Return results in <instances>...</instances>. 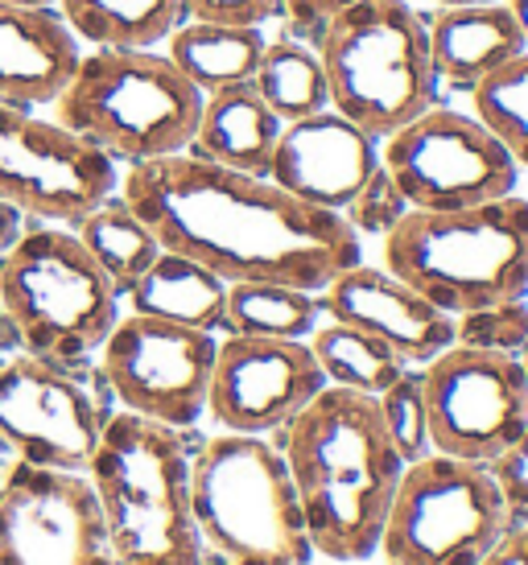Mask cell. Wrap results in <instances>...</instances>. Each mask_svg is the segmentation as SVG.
Masks as SVG:
<instances>
[{
	"label": "cell",
	"mask_w": 528,
	"mask_h": 565,
	"mask_svg": "<svg viewBox=\"0 0 528 565\" xmlns=\"http://www.w3.org/2000/svg\"><path fill=\"white\" fill-rule=\"evenodd\" d=\"M166 252L190 256L223 281H277L323 294L363 260V236L339 211L190 153L137 161L116 190Z\"/></svg>",
	"instance_id": "1"
},
{
	"label": "cell",
	"mask_w": 528,
	"mask_h": 565,
	"mask_svg": "<svg viewBox=\"0 0 528 565\" xmlns=\"http://www.w3.org/2000/svg\"><path fill=\"white\" fill-rule=\"evenodd\" d=\"M314 553L359 565L380 553V533L404 475L376 396L327 384L273 434Z\"/></svg>",
	"instance_id": "2"
},
{
	"label": "cell",
	"mask_w": 528,
	"mask_h": 565,
	"mask_svg": "<svg viewBox=\"0 0 528 565\" xmlns=\"http://www.w3.org/2000/svg\"><path fill=\"white\" fill-rule=\"evenodd\" d=\"M190 429L116 408L87 467L116 565H207L190 503Z\"/></svg>",
	"instance_id": "3"
},
{
	"label": "cell",
	"mask_w": 528,
	"mask_h": 565,
	"mask_svg": "<svg viewBox=\"0 0 528 565\" xmlns=\"http://www.w3.org/2000/svg\"><path fill=\"white\" fill-rule=\"evenodd\" d=\"M384 268L451 318L528 301V199L404 211L384 232Z\"/></svg>",
	"instance_id": "4"
},
{
	"label": "cell",
	"mask_w": 528,
	"mask_h": 565,
	"mask_svg": "<svg viewBox=\"0 0 528 565\" xmlns=\"http://www.w3.org/2000/svg\"><path fill=\"white\" fill-rule=\"evenodd\" d=\"M50 108L59 125L104 149L112 161L137 166L187 153L199 128L202 92L161 50L92 46L78 54Z\"/></svg>",
	"instance_id": "5"
},
{
	"label": "cell",
	"mask_w": 528,
	"mask_h": 565,
	"mask_svg": "<svg viewBox=\"0 0 528 565\" xmlns=\"http://www.w3.org/2000/svg\"><path fill=\"white\" fill-rule=\"evenodd\" d=\"M190 503L207 557L228 565H310L314 545L281 450L252 434H215L190 455Z\"/></svg>",
	"instance_id": "6"
},
{
	"label": "cell",
	"mask_w": 528,
	"mask_h": 565,
	"mask_svg": "<svg viewBox=\"0 0 528 565\" xmlns=\"http://www.w3.org/2000/svg\"><path fill=\"white\" fill-rule=\"evenodd\" d=\"M0 306L21 351L42 360H95L120 322V294L63 223H25L0 256Z\"/></svg>",
	"instance_id": "7"
},
{
	"label": "cell",
	"mask_w": 528,
	"mask_h": 565,
	"mask_svg": "<svg viewBox=\"0 0 528 565\" xmlns=\"http://www.w3.org/2000/svg\"><path fill=\"white\" fill-rule=\"evenodd\" d=\"M327 71L330 108L389 137L437 104L425 17L409 0H356L314 42Z\"/></svg>",
	"instance_id": "8"
},
{
	"label": "cell",
	"mask_w": 528,
	"mask_h": 565,
	"mask_svg": "<svg viewBox=\"0 0 528 565\" xmlns=\"http://www.w3.org/2000/svg\"><path fill=\"white\" fill-rule=\"evenodd\" d=\"M508 529L513 516L492 471L430 450L404 467L380 553L389 565H479Z\"/></svg>",
	"instance_id": "9"
},
{
	"label": "cell",
	"mask_w": 528,
	"mask_h": 565,
	"mask_svg": "<svg viewBox=\"0 0 528 565\" xmlns=\"http://www.w3.org/2000/svg\"><path fill=\"white\" fill-rule=\"evenodd\" d=\"M116 413L99 363H59L17 351L0 363V441L17 462L87 475L99 434Z\"/></svg>",
	"instance_id": "10"
},
{
	"label": "cell",
	"mask_w": 528,
	"mask_h": 565,
	"mask_svg": "<svg viewBox=\"0 0 528 565\" xmlns=\"http://www.w3.org/2000/svg\"><path fill=\"white\" fill-rule=\"evenodd\" d=\"M380 170L409 211H463L516 194L520 161L475 111L425 108L380 141Z\"/></svg>",
	"instance_id": "11"
},
{
	"label": "cell",
	"mask_w": 528,
	"mask_h": 565,
	"mask_svg": "<svg viewBox=\"0 0 528 565\" xmlns=\"http://www.w3.org/2000/svg\"><path fill=\"white\" fill-rule=\"evenodd\" d=\"M120 190L116 161L33 108L0 104V203L33 223L71 227Z\"/></svg>",
	"instance_id": "12"
},
{
	"label": "cell",
	"mask_w": 528,
	"mask_h": 565,
	"mask_svg": "<svg viewBox=\"0 0 528 565\" xmlns=\"http://www.w3.org/2000/svg\"><path fill=\"white\" fill-rule=\"evenodd\" d=\"M215 347L219 334L211 330L149 315H120L95 363L108 380L116 408L170 429H194L207 417Z\"/></svg>",
	"instance_id": "13"
},
{
	"label": "cell",
	"mask_w": 528,
	"mask_h": 565,
	"mask_svg": "<svg viewBox=\"0 0 528 565\" xmlns=\"http://www.w3.org/2000/svg\"><path fill=\"white\" fill-rule=\"evenodd\" d=\"M421 388L437 455L487 462L528 429V376L520 355L454 343L421 367Z\"/></svg>",
	"instance_id": "14"
},
{
	"label": "cell",
	"mask_w": 528,
	"mask_h": 565,
	"mask_svg": "<svg viewBox=\"0 0 528 565\" xmlns=\"http://www.w3.org/2000/svg\"><path fill=\"white\" fill-rule=\"evenodd\" d=\"M0 565H116L87 475L33 462L4 471Z\"/></svg>",
	"instance_id": "15"
},
{
	"label": "cell",
	"mask_w": 528,
	"mask_h": 565,
	"mask_svg": "<svg viewBox=\"0 0 528 565\" xmlns=\"http://www.w3.org/2000/svg\"><path fill=\"white\" fill-rule=\"evenodd\" d=\"M323 388L327 376L306 339L223 334L211 367L207 417L228 434L273 438Z\"/></svg>",
	"instance_id": "16"
},
{
	"label": "cell",
	"mask_w": 528,
	"mask_h": 565,
	"mask_svg": "<svg viewBox=\"0 0 528 565\" xmlns=\"http://www.w3.org/2000/svg\"><path fill=\"white\" fill-rule=\"evenodd\" d=\"M380 173V137L342 111L323 108L281 128L268 178L323 211H347Z\"/></svg>",
	"instance_id": "17"
},
{
	"label": "cell",
	"mask_w": 528,
	"mask_h": 565,
	"mask_svg": "<svg viewBox=\"0 0 528 565\" xmlns=\"http://www.w3.org/2000/svg\"><path fill=\"white\" fill-rule=\"evenodd\" d=\"M318 306L330 322H347L389 343L404 363L425 367L446 347H454V318L430 298L409 289L401 277L376 265H351L318 294Z\"/></svg>",
	"instance_id": "18"
},
{
	"label": "cell",
	"mask_w": 528,
	"mask_h": 565,
	"mask_svg": "<svg viewBox=\"0 0 528 565\" xmlns=\"http://www.w3.org/2000/svg\"><path fill=\"white\" fill-rule=\"evenodd\" d=\"M425 33H430L437 92L471 95L528 54L513 4H466V9L437 4L425 17Z\"/></svg>",
	"instance_id": "19"
},
{
	"label": "cell",
	"mask_w": 528,
	"mask_h": 565,
	"mask_svg": "<svg viewBox=\"0 0 528 565\" xmlns=\"http://www.w3.org/2000/svg\"><path fill=\"white\" fill-rule=\"evenodd\" d=\"M78 54L83 46L59 9H21L13 0H0V104H54Z\"/></svg>",
	"instance_id": "20"
},
{
	"label": "cell",
	"mask_w": 528,
	"mask_h": 565,
	"mask_svg": "<svg viewBox=\"0 0 528 565\" xmlns=\"http://www.w3.org/2000/svg\"><path fill=\"white\" fill-rule=\"evenodd\" d=\"M281 128H285V120L264 104L252 83L219 87V92L202 95L199 128L190 137L187 153L211 161V166H223V170L268 178Z\"/></svg>",
	"instance_id": "21"
},
{
	"label": "cell",
	"mask_w": 528,
	"mask_h": 565,
	"mask_svg": "<svg viewBox=\"0 0 528 565\" xmlns=\"http://www.w3.org/2000/svg\"><path fill=\"white\" fill-rule=\"evenodd\" d=\"M125 301L128 315H149L161 318V322L223 334L228 281L215 277L211 268H202L199 260L161 248V256L145 268V277L128 289Z\"/></svg>",
	"instance_id": "22"
},
{
	"label": "cell",
	"mask_w": 528,
	"mask_h": 565,
	"mask_svg": "<svg viewBox=\"0 0 528 565\" xmlns=\"http://www.w3.org/2000/svg\"><path fill=\"white\" fill-rule=\"evenodd\" d=\"M264 30L256 25H215V21H182L166 38L170 63L187 75L202 95L235 83H252L264 54Z\"/></svg>",
	"instance_id": "23"
},
{
	"label": "cell",
	"mask_w": 528,
	"mask_h": 565,
	"mask_svg": "<svg viewBox=\"0 0 528 565\" xmlns=\"http://www.w3.org/2000/svg\"><path fill=\"white\" fill-rule=\"evenodd\" d=\"M59 17L78 46L157 50L187 21V9L182 0H59Z\"/></svg>",
	"instance_id": "24"
},
{
	"label": "cell",
	"mask_w": 528,
	"mask_h": 565,
	"mask_svg": "<svg viewBox=\"0 0 528 565\" xmlns=\"http://www.w3.org/2000/svg\"><path fill=\"white\" fill-rule=\"evenodd\" d=\"M71 232L78 236L83 248L92 252L95 265L108 273V281L116 285L120 301H125L128 289L145 277V268L161 256L157 236L137 220V211H133L120 194H112V199H104L99 206H92L83 220L71 223Z\"/></svg>",
	"instance_id": "25"
},
{
	"label": "cell",
	"mask_w": 528,
	"mask_h": 565,
	"mask_svg": "<svg viewBox=\"0 0 528 565\" xmlns=\"http://www.w3.org/2000/svg\"><path fill=\"white\" fill-rule=\"evenodd\" d=\"M323 322L318 294L277 281H232L223 334H252V339H310Z\"/></svg>",
	"instance_id": "26"
},
{
	"label": "cell",
	"mask_w": 528,
	"mask_h": 565,
	"mask_svg": "<svg viewBox=\"0 0 528 565\" xmlns=\"http://www.w3.org/2000/svg\"><path fill=\"white\" fill-rule=\"evenodd\" d=\"M252 87L261 92V99L277 111L285 125L330 108L327 71H323L318 50H314L310 42L289 38V33L264 42V54H261L256 75H252Z\"/></svg>",
	"instance_id": "27"
},
{
	"label": "cell",
	"mask_w": 528,
	"mask_h": 565,
	"mask_svg": "<svg viewBox=\"0 0 528 565\" xmlns=\"http://www.w3.org/2000/svg\"><path fill=\"white\" fill-rule=\"evenodd\" d=\"M306 343H310L327 384L351 388V393L380 396L409 367L389 343H380L376 334L347 327V322H327V327L318 322V330H314Z\"/></svg>",
	"instance_id": "28"
},
{
	"label": "cell",
	"mask_w": 528,
	"mask_h": 565,
	"mask_svg": "<svg viewBox=\"0 0 528 565\" xmlns=\"http://www.w3.org/2000/svg\"><path fill=\"white\" fill-rule=\"evenodd\" d=\"M475 116L483 125H492L513 149V158L528 166V54L516 58L508 71H499L496 79L471 92Z\"/></svg>",
	"instance_id": "29"
},
{
	"label": "cell",
	"mask_w": 528,
	"mask_h": 565,
	"mask_svg": "<svg viewBox=\"0 0 528 565\" xmlns=\"http://www.w3.org/2000/svg\"><path fill=\"white\" fill-rule=\"evenodd\" d=\"M376 405H380V417H384V425H389V438H392V446H397V455L404 458V467L434 450V446H430V422H425L421 367L409 363L401 376L376 396Z\"/></svg>",
	"instance_id": "30"
},
{
	"label": "cell",
	"mask_w": 528,
	"mask_h": 565,
	"mask_svg": "<svg viewBox=\"0 0 528 565\" xmlns=\"http://www.w3.org/2000/svg\"><path fill=\"white\" fill-rule=\"evenodd\" d=\"M454 343L520 355V347L528 343V301H508V306H492L479 315L454 318Z\"/></svg>",
	"instance_id": "31"
},
{
	"label": "cell",
	"mask_w": 528,
	"mask_h": 565,
	"mask_svg": "<svg viewBox=\"0 0 528 565\" xmlns=\"http://www.w3.org/2000/svg\"><path fill=\"white\" fill-rule=\"evenodd\" d=\"M404 211H409V206H404V199L397 194V186L389 182V173L380 170L356 203L342 211V220L351 223L359 236H384L392 223L401 220Z\"/></svg>",
	"instance_id": "32"
},
{
	"label": "cell",
	"mask_w": 528,
	"mask_h": 565,
	"mask_svg": "<svg viewBox=\"0 0 528 565\" xmlns=\"http://www.w3.org/2000/svg\"><path fill=\"white\" fill-rule=\"evenodd\" d=\"M492 479H496L499 495L508 503V516L513 524H528V429L513 446H504L496 458H487L483 462Z\"/></svg>",
	"instance_id": "33"
},
{
	"label": "cell",
	"mask_w": 528,
	"mask_h": 565,
	"mask_svg": "<svg viewBox=\"0 0 528 565\" xmlns=\"http://www.w3.org/2000/svg\"><path fill=\"white\" fill-rule=\"evenodd\" d=\"M187 21H215V25H256L281 21V0H182Z\"/></svg>",
	"instance_id": "34"
},
{
	"label": "cell",
	"mask_w": 528,
	"mask_h": 565,
	"mask_svg": "<svg viewBox=\"0 0 528 565\" xmlns=\"http://www.w3.org/2000/svg\"><path fill=\"white\" fill-rule=\"evenodd\" d=\"M347 4L356 0H281V21H285V33L297 38V42H318L327 21L335 13H342Z\"/></svg>",
	"instance_id": "35"
},
{
	"label": "cell",
	"mask_w": 528,
	"mask_h": 565,
	"mask_svg": "<svg viewBox=\"0 0 528 565\" xmlns=\"http://www.w3.org/2000/svg\"><path fill=\"white\" fill-rule=\"evenodd\" d=\"M479 565H528V524H513Z\"/></svg>",
	"instance_id": "36"
},
{
	"label": "cell",
	"mask_w": 528,
	"mask_h": 565,
	"mask_svg": "<svg viewBox=\"0 0 528 565\" xmlns=\"http://www.w3.org/2000/svg\"><path fill=\"white\" fill-rule=\"evenodd\" d=\"M25 223H30V220H25L21 211H13L9 203H0V256H4V252L13 248L17 236L25 232Z\"/></svg>",
	"instance_id": "37"
},
{
	"label": "cell",
	"mask_w": 528,
	"mask_h": 565,
	"mask_svg": "<svg viewBox=\"0 0 528 565\" xmlns=\"http://www.w3.org/2000/svg\"><path fill=\"white\" fill-rule=\"evenodd\" d=\"M17 351H21V339H17L13 322H9L4 306H0V363L9 360V355H17Z\"/></svg>",
	"instance_id": "38"
},
{
	"label": "cell",
	"mask_w": 528,
	"mask_h": 565,
	"mask_svg": "<svg viewBox=\"0 0 528 565\" xmlns=\"http://www.w3.org/2000/svg\"><path fill=\"white\" fill-rule=\"evenodd\" d=\"M516 13V25H520V33H525V46H528V0H508Z\"/></svg>",
	"instance_id": "39"
},
{
	"label": "cell",
	"mask_w": 528,
	"mask_h": 565,
	"mask_svg": "<svg viewBox=\"0 0 528 565\" xmlns=\"http://www.w3.org/2000/svg\"><path fill=\"white\" fill-rule=\"evenodd\" d=\"M442 9H466V4H508V0H434Z\"/></svg>",
	"instance_id": "40"
},
{
	"label": "cell",
	"mask_w": 528,
	"mask_h": 565,
	"mask_svg": "<svg viewBox=\"0 0 528 565\" xmlns=\"http://www.w3.org/2000/svg\"><path fill=\"white\" fill-rule=\"evenodd\" d=\"M21 9H59V0H13Z\"/></svg>",
	"instance_id": "41"
},
{
	"label": "cell",
	"mask_w": 528,
	"mask_h": 565,
	"mask_svg": "<svg viewBox=\"0 0 528 565\" xmlns=\"http://www.w3.org/2000/svg\"><path fill=\"white\" fill-rule=\"evenodd\" d=\"M520 363H525V376H528V343L520 347Z\"/></svg>",
	"instance_id": "42"
},
{
	"label": "cell",
	"mask_w": 528,
	"mask_h": 565,
	"mask_svg": "<svg viewBox=\"0 0 528 565\" xmlns=\"http://www.w3.org/2000/svg\"><path fill=\"white\" fill-rule=\"evenodd\" d=\"M207 565H228V562H215V557H207Z\"/></svg>",
	"instance_id": "43"
}]
</instances>
